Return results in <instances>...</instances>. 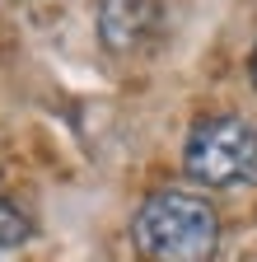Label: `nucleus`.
Wrapping results in <instances>:
<instances>
[{
  "mask_svg": "<svg viewBox=\"0 0 257 262\" xmlns=\"http://www.w3.org/2000/svg\"><path fill=\"white\" fill-rule=\"evenodd\" d=\"M131 239L145 262H211L220 248V215L206 196L164 187L141 202Z\"/></svg>",
  "mask_w": 257,
  "mask_h": 262,
  "instance_id": "nucleus-1",
  "label": "nucleus"
},
{
  "mask_svg": "<svg viewBox=\"0 0 257 262\" xmlns=\"http://www.w3.org/2000/svg\"><path fill=\"white\" fill-rule=\"evenodd\" d=\"M182 169L201 187H252L257 183V126L234 113L201 117L187 131Z\"/></svg>",
  "mask_w": 257,
  "mask_h": 262,
  "instance_id": "nucleus-2",
  "label": "nucleus"
},
{
  "mask_svg": "<svg viewBox=\"0 0 257 262\" xmlns=\"http://www.w3.org/2000/svg\"><path fill=\"white\" fill-rule=\"evenodd\" d=\"M159 33V0H99V38L108 52L126 56L150 47Z\"/></svg>",
  "mask_w": 257,
  "mask_h": 262,
  "instance_id": "nucleus-3",
  "label": "nucleus"
},
{
  "mask_svg": "<svg viewBox=\"0 0 257 262\" xmlns=\"http://www.w3.org/2000/svg\"><path fill=\"white\" fill-rule=\"evenodd\" d=\"M28 239H33V220H28L5 192H0V253H5V248H19Z\"/></svg>",
  "mask_w": 257,
  "mask_h": 262,
  "instance_id": "nucleus-4",
  "label": "nucleus"
},
{
  "mask_svg": "<svg viewBox=\"0 0 257 262\" xmlns=\"http://www.w3.org/2000/svg\"><path fill=\"white\" fill-rule=\"evenodd\" d=\"M248 75H252V89H257V42H252V56H248Z\"/></svg>",
  "mask_w": 257,
  "mask_h": 262,
  "instance_id": "nucleus-5",
  "label": "nucleus"
}]
</instances>
